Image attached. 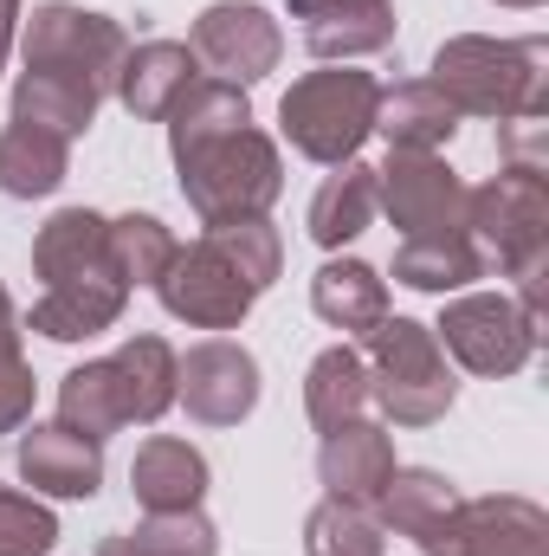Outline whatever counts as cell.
Segmentation results:
<instances>
[{
	"label": "cell",
	"mask_w": 549,
	"mask_h": 556,
	"mask_svg": "<svg viewBox=\"0 0 549 556\" xmlns=\"http://www.w3.org/2000/svg\"><path fill=\"white\" fill-rule=\"evenodd\" d=\"M162 124L181 194L201 214V227L266 220V207L284 194V155L266 130H253V104L240 85L194 78Z\"/></svg>",
	"instance_id": "cell-1"
},
{
	"label": "cell",
	"mask_w": 549,
	"mask_h": 556,
	"mask_svg": "<svg viewBox=\"0 0 549 556\" xmlns=\"http://www.w3.org/2000/svg\"><path fill=\"white\" fill-rule=\"evenodd\" d=\"M284 266V240L272 220H233V227H207L194 247H175V260L155 278V298L175 324L194 330H233L246 324V311L272 291Z\"/></svg>",
	"instance_id": "cell-2"
},
{
	"label": "cell",
	"mask_w": 549,
	"mask_h": 556,
	"mask_svg": "<svg viewBox=\"0 0 549 556\" xmlns=\"http://www.w3.org/2000/svg\"><path fill=\"white\" fill-rule=\"evenodd\" d=\"M459 117H498V124H524L549 117V39H485V33H459L433 52V78H426Z\"/></svg>",
	"instance_id": "cell-3"
},
{
	"label": "cell",
	"mask_w": 549,
	"mask_h": 556,
	"mask_svg": "<svg viewBox=\"0 0 549 556\" xmlns=\"http://www.w3.org/2000/svg\"><path fill=\"white\" fill-rule=\"evenodd\" d=\"M465 233L485 266L518 285V311L544 324L549 285V181L537 168H498L491 181L465 188Z\"/></svg>",
	"instance_id": "cell-4"
},
{
	"label": "cell",
	"mask_w": 549,
	"mask_h": 556,
	"mask_svg": "<svg viewBox=\"0 0 549 556\" xmlns=\"http://www.w3.org/2000/svg\"><path fill=\"white\" fill-rule=\"evenodd\" d=\"M375 104H382L375 72L330 65V72H304L278 98V124H284V142L297 155L336 168V162H356V149L375 137Z\"/></svg>",
	"instance_id": "cell-5"
},
{
	"label": "cell",
	"mask_w": 549,
	"mask_h": 556,
	"mask_svg": "<svg viewBox=\"0 0 549 556\" xmlns=\"http://www.w3.org/2000/svg\"><path fill=\"white\" fill-rule=\"evenodd\" d=\"M369 395L382 402V415L395 427H433L459 402V382L446 369V350L433 337V324L413 317H382L369 330Z\"/></svg>",
	"instance_id": "cell-6"
},
{
	"label": "cell",
	"mask_w": 549,
	"mask_h": 556,
	"mask_svg": "<svg viewBox=\"0 0 549 556\" xmlns=\"http://www.w3.org/2000/svg\"><path fill=\"white\" fill-rule=\"evenodd\" d=\"M20 52H26V72L65 78V85H78L85 98L104 104V98L117 91L124 52H130V33H124L111 13L72 7V0H46V7H33Z\"/></svg>",
	"instance_id": "cell-7"
},
{
	"label": "cell",
	"mask_w": 549,
	"mask_h": 556,
	"mask_svg": "<svg viewBox=\"0 0 549 556\" xmlns=\"http://www.w3.org/2000/svg\"><path fill=\"white\" fill-rule=\"evenodd\" d=\"M433 337H439V350H446L459 369H472V376H518V369L537 356L544 324L524 317L518 298H505V291H465V298L446 304V317L433 324Z\"/></svg>",
	"instance_id": "cell-8"
},
{
	"label": "cell",
	"mask_w": 549,
	"mask_h": 556,
	"mask_svg": "<svg viewBox=\"0 0 549 556\" xmlns=\"http://www.w3.org/2000/svg\"><path fill=\"white\" fill-rule=\"evenodd\" d=\"M413 551L420 556H549V511L537 498H518V492L459 498Z\"/></svg>",
	"instance_id": "cell-9"
},
{
	"label": "cell",
	"mask_w": 549,
	"mask_h": 556,
	"mask_svg": "<svg viewBox=\"0 0 549 556\" xmlns=\"http://www.w3.org/2000/svg\"><path fill=\"white\" fill-rule=\"evenodd\" d=\"M375 207L401 227V240L465 233V181L439 149H388V162L375 168Z\"/></svg>",
	"instance_id": "cell-10"
},
{
	"label": "cell",
	"mask_w": 549,
	"mask_h": 556,
	"mask_svg": "<svg viewBox=\"0 0 549 556\" xmlns=\"http://www.w3.org/2000/svg\"><path fill=\"white\" fill-rule=\"evenodd\" d=\"M188 52L220 78V85H259L278 72V52H284V33L259 0H214L201 20H194V39Z\"/></svg>",
	"instance_id": "cell-11"
},
{
	"label": "cell",
	"mask_w": 549,
	"mask_h": 556,
	"mask_svg": "<svg viewBox=\"0 0 549 556\" xmlns=\"http://www.w3.org/2000/svg\"><path fill=\"white\" fill-rule=\"evenodd\" d=\"M175 402L201 427H240L259 408V363L246 343L207 337L188 356H175Z\"/></svg>",
	"instance_id": "cell-12"
},
{
	"label": "cell",
	"mask_w": 549,
	"mask_h": 556,
	"mask_svg": "<svg viewBox=\"0 0 549 556\" xmlns=\"http://www.w3.org/2000/svg\"><path fill=\"white\" fill-rule=\"evenodd\" d=\"M13 459H20V479L46 498H91L104 485V440H91L65 420L26 427Z\"/></svg>",
	"instance_id": "cell-13"
},
{
	"label": "cell",
	"mask_w": 549,
	"mask_h": 556,
	"mask_svg": "<svg viewBox=\"0 0 549 556\" xmlns=\"http://www.w3.org/2000/svg\"><path fill=\"white\" fill-rule=\"evenodd\" d=\"M130 304V285L124 273H91V278H59L39 291V304L26 311V330L52 337V343H85V337H104L117 330Z\"/></svg>",
	"instance_id": "cell-14"
},
{
	"label": "cell",
	"mask_w": 549,
	"mask_h": 556,
	"mask_svg": "<svg viewBox=\"0 0 549 556\" xmlns=\"http://www.w3.org/2000/svg\"><path fill=\"white\" fill-rule=\"evenodd\" d=\"M317 479L330 498L343 505H375L382 485L395 479V440L375 427V420H343L323 433L317 446Z\"/></svg>",
	"instance_id": "cell-15"
},
{
	"label": "cell",
	"mask_w": 549,
	"mask_h": 556,
	"mask_svg": "<svg viewBox=\"0 0 549 556\" xmlns=\"http://www.w3.org/2000/svg\"><path fill=\"white\" fill-rule=\"evenodd\" d=\"M291 20L317 59H369L395 46V0H291Z\"/></svg>",
	"instance_id": "cell-16"
},
{
	"label": "cell",
	"mask_w": 549,
	"mask_h": 556,
	"mask_svg": "<svg viewBox=\"0 0 549 556\" xmlns=\"http://www.w3.org/2000/svg\"><path fill=\"white\" fill-rule=\"evenodd\" d=\"M201 78V59L188 52V46H175V39H142L124 52V72H117V104L137 117V124H162L175 104H181V91Z\"/></svg>",
	"instance_id": "cell-17"
},
{
	"label": "cell",
	"mask_w": 549,
	"mask_h": 556,
	"mask_svg": "<svg viewBox=\"0 0 549 556\" xmlns=\"http://www.w3.org/2000/svg\"><path fill=\"white\" fill-rule=\"evenodd\" d=\"M130 492H137L142 511H194L207 498V459H201V446H188L175 433L142 440L137 459H130Z\"/></svg>",
	"instance_id": "cell-18"
},
{
	"label": "cell",
	"mask_w": 549,
	"mask_h": 556,
	"mask_svg": "<svg viewBox=\"0 0 549 556\" xmlns=\"http://www.w3.org/2000/svg\"><path fill=\"white\" fill-rule=\"evenodd\" d=\"M33 273L46 278V285L117 273V260H111V220L91 214V207H59V214L39 227V240H33ZM124 285H130V278H124Z\"/></svg>",
	"instance_id": "cell-19"
},
{
	"label": "cell",
	"mask_w": 549,
	"mask_h": 556,
	"mask_svg": "<svg viewBox=\"0 0 549 556\" xmlns=\"http://www.w3.org/2000/svg\"><path fill=\"white\" fill-rule=\"evenodd\" d=\"M310 311L336 330H356L369 337L382 317H388V278L362 260H330L323 273L310 278Z\"/></svg>",
	"instance_id": "cell-20"
},
{
	"label": "cell",
	"mask_w": 549,
	"mask_h": 556,
	"mask_svg": "<svg viewBox=\"0 0 549 556\" xmlns=\"http://www.w3.org/2000/svg\"><path fill=\"white\" fill-rule=\"evenodd\" d=\"M117 395H124V427H155L175 408V350L162 337H130L117 356Z\"/></svg>",
	"instance_id": "cell-21"
},
{
	"label": "cell",
	"mask_w": 549,
	"mask_h": 556,
	"mask_svg": "<svg viewBox=\"0 0 549 556\" xmlns=\"http://www.w3.org/2000/svg\"><path fill=\"white\" fill-rule=\"evenodd\" d=\"M369 227H375V168L369 162H336V175L310 201V240L323 253H336Z\"/></svg>",
	"instance_id": "cell-22"
},
{
	"label": "cell",
	"mask_w": 549,
	"mask_h": 556,
	"mask_svg": "<svg viewBox=\"0 0 549 556\" xmlns=\"http://www.w3.org/2000/svg\"><path fill=\"white\" fill-rule=\"evenodd\" d=\"M72 175V142L33 124H7L0 130V194L13 201H39Z\"/></svg>",
	"instance_id": "cell-23"
},
{
	"label": "cell",
	"mask_w": 549,
	"mask_h": 556,
	"mask_svg": "<svg viewBox=\"0 0 549 556\" xmlns=\"http://www.w3.org/2000/svg\"><path fill=\"white\" fill-rule=\"evenodd\" d=\"M472 278H485V253L472 247V233H426V240H401L395 253V285L408 291H465Z\"/></svg>",
	"instance_id": "cell-24"
},
{
	"label": "cell",
	"mask_w": 549,
	"mask_h": 556,
	"mask_svg": "<svg viewBox=\"0 0 549 556\" xmlns=\"http://www.w3.org/2000/svg\"><path fill=\"white\" fill-rule=\"evenodd\" d=\"M375 130L388 137V149H439V142H452V130H459V111L426 78H408V85L382 91Z\"/></svg>",
	"instance_id": "cell-25"
},
{
	"label": "cell",
	"mask_w": 549,
	"mask_h": 556,
	"mask_svg": "<svg viewBox=\"0 0 549 556\" xmlns=\"http://www.w3.org/2000/svg\"><path fill=\"white\" fill-rule=\"evenodd\" d=\"M375 395H369V363L349 350V343H336V350H323L317 363H310V376H304V415L317 420L323 433L330 427H343V420H362Z\"/></svg>",
	"instance_id": "cell-26"
},
{
	"label": "cell",
	"mask_w": 549,
	"mask_h": 556,
	"mask_svg": "<svg viewBox=\"0 0 549 556\" xmlns=\"http://www.w3.org/2000/svg\"><path fill=\"white\" fill-rule=\"evenodd\" d=\"M382 511V531H401L408 544H420L452 505H459V492H452V479L446 472H433V466H395V479L382 485V498H375Z\"/></svg>",
	"instance_id": "cell-27"
},
{
	"label": "cell",
	"mask_w": 549,
	"mask_h": 556,
	"mask_svg": "<svg viewBox=\"0 0 549 556\" xmlns=\"http://www.w3.org/2000/svg\"><path fill=\"white\" fill-rule=\"evenodd\" d=\"M13 124H33V130H52V137L72 142L98 124V98H85V91L65 85V78L20 72V85H13Z\"/></svg>",
	"instance_id": "cell-28"
},
{
	"label": "cell",
	"mask_w": 549,
	"mask_h": 556,
	"mask_svg": "<svg viewBox=\"0 0 549 556\" xmlns=\"http://www.w3.org/2000/svg\"><path fill=\"white\" fill-rule=\"evenodd\" d=\"M98 556H220V531L207 525V511H149L137 531L104 538Z\"/></svg>",
	"instance_id": "cell-29"
},
{
	"label": "cell",
	"mask_w": 549,
	"mask_h": 556,
	"mask_svg": "<svg viewBox=\"0 0 549 556\" xmlns=\"http://www.w3.org/2000/svg\"><path fill=\"white\" fill-rule=\"evenodd\" d=\"M304 556H388V531L369 505L323 498L304 518Z\"/></svg>",
	"instance_id": "cell-30"
},
{
	"label": "cell",
	"mask_w": 549,
	"mask_h": 556,
	"mask_svg": "<svg viewBox=\"0 0 549 556\" xmlns=\"http://www.w3.org/2000/svg\"><path fill=\"white\" fill-rule=\"evenodd\" d=\"M59 420L78 427V433H91V440H111V433L124 427V395H117L111 356H104V363H85V369H72V376L59 382Z\"/></svg>",
	"instance_id": "cell-31"
},
{
	"label": "cell",
	"mask_w": 549,
	"mask_h": 556,
	"mask_svg": "<svg viewBox=\"0 0 549 556\" xmlns=\"http://www.w3.org/2000/svg\"><path fill=\"white\" fill-rule=\"evenodd\" d=\"M111 260H117V273L130 278V291L155 285L162 266L175 260V233L155 214H124V220H111Z\"/></svg>",
	"instance_id": "cell-32"
},
{
	"label": "cell",
	"mask_w": 549,
	"mask_h": 556,
	"mask_svg": "<svg viewBox=\"0 0 549 556\" xmlns=\"http://www.w3.org/2000/svg\"><path fill=\"white\" fill-rule=\"evenodd\" d=\"M52 544H59V518L39 498L0 485V556H46Z\"/></svg>",
	"instance_id": "cell-33"
},
{
	"label": "cell",
	"mask_w": 549,
	"mask_h": 556,
	"mask_svg": "<svg viewBox=\"0 0 549 556\" xmlns=\"http://www.w3.org/2000/svg\"><path fill=\"white\" fill-rule=\"evenodd\" d=\"M33 420V369L20 350H0V433H20Z\"/></svg>",
	"instance_id": "cell-34"
},
{
	"label": "cell",
	"mask_w": 549,
	"mask_h": 556,
	"mask_svg": "<svg viewBox=\"0 0 549 556\" xmlns=\"http://www.w3.org/2000/svg\"><path fill=\"white\" fill-rule=\"evenodd\" d=\"M20 337H26V317L13 311V298H7V285H0V350H20Z\"/></svg>",
	"instance_id": "cell-35"
},
{
	"label": "cell",
	"mask_w": 549,
	"mask_h": 556,
	"mask_svg": "<svg viewBox=\"0 0 549 556\" xmlns=\"http://www.w3.org/2000/svg\"><path fill=\"white\" fill-rule=\"evenodd\" d=\"M13 39H20V0H0V72H7Z\"/></svg>",
	"instance_id": "cell-36"
},
{
	"label": "cell",
	"mask_w": 549,
	"mask_h": 556,
	"mask_svg": "<svg viewBox=\"0 0 549 556\" xmlns=\"http://www.w3.org/2000/svg\"><path fill=\"white\" fill-rule=\"evenodd\" d=\"M498 7H544V0H498Z\"/></svg>",
	"instance_id": "cell-37"
}]
</instances>
